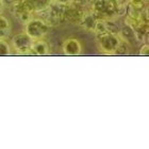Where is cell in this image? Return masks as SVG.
Here are the masks:
<instances>
[{"instance_id": "6da1fadb", "label": "cell", "mask_w": 149, "mask_h": 149, "mask_svg": "<svg viewBox=\"0 0 149 149\" xmlns=\"http://www.w3.org/2000/svg\"><path fill=\"white\" fill-rule=\"evenodd\" d=\"M99 50L107 54H114L119 50L123 40L113 32H100L97 38Z\"/></svg>"}, {"instance_id": "7a4b0ae2", "label": "cell", "mask_w": 149, "mask_h": 149, "mask_svg": "<svg viewBox=\"0 0 149 149\" xmlns=\"http://www.w3.org/2000/svg\"><path fill=\"white\" fill-rule=\"evenodd\" d=\"M25 32L32 40L44 38L49 32V25L40 18H30L25 24Z\"/></svg>"}, {"instance_id": "3957f363", "label": "cell", "mask_w": 149, "mask_h": 149, "mask_svg": "<svg viewBox=\"0 0 149 149\" xmlns=\"http://www.w3.org/2000/svg\"><path fill=\"white\" fill-rule=\"evenodd\" d=\"M32 40L26 32H20L12 38V46L19 54H28L31 52Z\"/></svg>"}, {"instance_id": "277c9868", "label": "cell", "mask_w": 149, "mask_h": 149, "mask_svg": "<svg viewBox=\"0 0 149 149\" xmlns=\"http://www.w3.org/2000/svg\"><path fill=\"white\" fill-rule=\"evenodd\" d=\"M62 49L64 54H66V56H79L82 52V45H81V43L77 38L70 37V38H67V40H64Z\"/></svg>"}, {"instance_id": "5b68a950", "label": "cell", "mask_w": 149, "mask_h": 149, "mask_svg": "<svg viewBox=\"0 0 149 149\" xmlns=\"http://www.w3.org/2000/svg\"><path fill=\"white\" fill-rule=\"evenodd\" d=\"M50 51L49 44L43 38L38 40H33L31 45V53L36 54V56H47Z\"/></svg>"}, {"instance_id": "8992f818", "label": "cell", "mask_w": 149, "mask_h": 149, "mask_svg": "<svg viewBox=\"0 0 149 149\" xmlns=\"http://www.w3.org/2000/svg\"><path fill=\"white\" fill-rule=\"evenodd\" d=\"M52 0H26L25 2L31 10L34 11H44L49 8Z\"/></svg>"}, {"instance_id": "52a82bcc", "label": "cell", "mask_w": 149, "mask_h": 149, "mask_svg": "<svg viewBox=\"0 0 149 149\" xmlns=\"http://www.w3.org/2000/svg\"><path fill=\"white\" fill-rule=\"evenodd\" d=\"M11 54V47L3 37H0V56H6Z\"/></svg>"}, {"instance_id": "ba28073f", "label": "cell", "mask_w": 149, "mask_h": 149, "mask_svg": "<svg viewBox=\"0 0 149 149\" xmlns=\"http://www.w3.org/2000/svg\"><path fill=\"white\" fill-rule=\"evenodd\" d=\"M140 54L141 56H148V45H145V46L142 47V49H141V51H140Z\"/></svg>"}, {"instance_id": "9c48e42d", "label": "cell", "mask_w": 149, "mask_h": 149, "mask_svg": "<svg viewBox=\"0 0 149 149\" xmlns=\"http://www.w3.org/2000/svg\"><path fill=\"white\" fill-rule=\"evenodd\" d=\"M56 1L59 3V4H68L72 0H56Z\"/></svg>"}, {"instance_id": "30bf717a", "label": "cell", "mask_w": 149, "mask_h": 149, "mask_svg": "<svg viewBox=\"0 0 149 149\" xmlns=\"http://www.w3.org/2000/svg\"><path fill=\"white\" fill-rule=\"evenodd\" d=\"M2 11H3V1L0 0V14L2 13Z\"/></svg>"}, {"instance_id": "8fae6325", "label": "cell", "mask_w": 149, "mask_h": 149, "mask_svg": "<svg viewBox=\"0 0 149 149\" xmlns=\"http://www.w3.org/2000/svg\"><path fill=\"white\" fill-rule=\"evenodd\" d=\"M9 2H18V1H22V0H8Z\"/></svg>"}]
</instances>
